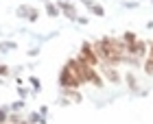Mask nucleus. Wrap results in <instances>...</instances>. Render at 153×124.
Masks as SVG:
<instances>
[{"mask_svg":"<svg viewBox=\"0 0 153 124\" xmlns=\"http://www.w3.org/2000/svg\"><path fill=\"white\" fill-rule=\"evenodd\" d=\"M92 48L99 54L101 65H109V63L118 65L120 61L127 59V48H125L123 39H116V37H103L96 44H92Z\"/></svg>","mask_w":153,"mask_h":124,"instance_id":"f257e3e1","label":"nucleus"},{"mask_svg":"<svg viewBox=\"0 0 153 124\" xmlns=\"http://www.w3.org/2000/svg\"><path fill=\"white\" fill-rule=\"evenodd\" d=\"M59 85L64 87V89H76V87L83 85V79L79 76V72H76L72 59L68 61V63L64 65V70L59 72Z\"/></svg>","mask_w":153,"mask_h":124,"instance_id":"f03ea898","label":"nucleus"},{"mask_svg":"<svg viewBox=\"0 0 153 124\" xmlns=\"http://www.w3.org/2000/svg\"><path fill=\"white\" fill-rule=\"evenodd\" d=\"M72 63L76 68V72H79V76L83 79V83H92L94 87H103V79H101V74L94 70L92 65H88L85 61H81L79 57L72 59Z\"/></svg>","mask_w":153,"mask_h":124,"instance_id":"7ed1b4c3","label":"nucleus"},{"mask_svg":"<svg viewBox=\"0 0 153 124\" xmlns=\"http://www.w3.org/2000/svg\"><path fill=\"white\" fill-rule=\"evenodd\" d=\"M79 59L81 61H85L88 65H92V68H96V65H101V59H99V54L94 52V48H92V44H81V50H79Z\"/></svg>","mask_w":153,"mask_h":124,"instance_id":"20e7f679","label":"nucleus"},{"mask_svg":"<svg viewBox=\"0 0 153 124\" xmlns=\"http://www.w3.org/2000/svg\"><path fill=\"white\" fill-rule=\"evenodd\" d=\"M144 72L149 74H153V41H151V46H149V54H147V61H144Z\"/></svg>","mask_w":153,"mask_h":124,"instance_id":"39448f33","label":"nucleus"},{"mask_svg":"<svg viewBox=\"0 0 153 124\" xmlns=\"http://www.w3.org/2000/svg\"><path fill=\"white\" fill-rule=\"evenodd\" d=\"M103 70H105V76H107L109 81H112V83H118V81H120V74H118V72L114 70V68H109V65H103Z\"/></svg>","mask_w":153,"mask_h":124,"instance_id":"423d86ee","label":"nucleus"},{"mask_svg":"<svg viewBox=\"0 0 153 124\" xmlns=\"http://www.w3.org/2000/svg\"><path fill=\"white\" fill-rule=\"evenodd\" d=\"M18 13H20V15H26L29 20H37V15H39L37 9H31V7H22V9H20Z\"/></svg>","mask_w":153,"mask_h":124,"instance_id":"0eeeda50","label":"nucleus"},{"mask_svg":"<svg viewBox=\"0 0 153 124\" xmlns=\"http://www.w3.org/2000/svg\"><path fill=\"white\" fill-rule=\"evenodd\" d=\"M59 7H61V9H66V15H68V18H76V13H74V9H72L70 4H64V2H59Z\"/></svg>","mask_w":153,"mask_h":124,"instance_id":"6e6552de","label":"nucleus"},{"mask_svg":"<svg viewBox=\"0 0 153 124\" xmlns=\"http://www.w3.org/2000/svg\"><path fill=\"white\" fill-rule=\"evenodd\" d=\"M90 4V9H92L96 15H105V11H103V7H99V4H92V2H88Z\"/></svg>","mask_w":153,"mask_h":124,"instance_id":"1a4fd4ad","label":"nucleus"},{"mask_svg":"<svg viewBox=\"0 0 153 124\" xmlns=\"http://www.w3.org/2000/svg\"><path fill=\"white\" fill-rule=\"evenodd\" d=\"M46 11H48V15H57V13H59L55 4H48V7H46Z\"/></svg>","mask_w":153,"mask_h":124,"instance_id":"9d476101","label":"nucleus"},{"mask_svg":"<svg viewBox=\"0 0 153 124\" xmlns=\"http://www.w3.org/2000/svg\"><path fill=\"white\" fill-rule=\"evenodd\" d=\"M127 83H129V85H131V87H134V89H136V79H134V76H131V74H127Z\"/></svg>","mask_w":153,"mask_h":124,"instance_id":"9b49d317","label":"nucleus"},{"mask_svg":"<svg viewBox=\"0 0 153 124\" xmlns=\"http://www.w3.org/2000/svg\"><path fill=\"white\" fill-rule=\"evenodd\" d=\"M7 72H9V68H7V65H0V74H7Z\"/></svg>","mask_w":153,"mask_h":124,"instance_id":"f8f14e48","label":"nucleus"},{"mask_svg":"<svg viewBox=\"0 0 153 124\" xmlns=\"http://www.w3.org/2000/svg\"><path fill=\"white\" fill-rule=\"evenodd\" d=\"M22 124H24V122H22Z\"/></svg>","mask_w":153,"mask_h":124,"instance_id":"ddd939ff","label":"nucleus"}]
</instances>
